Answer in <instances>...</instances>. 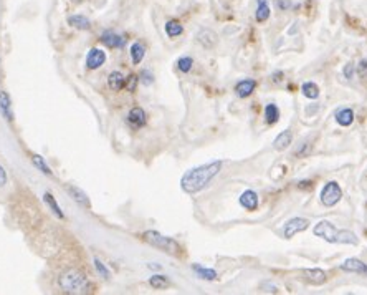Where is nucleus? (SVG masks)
<instances>
[{"label": "nucleus", "instance_id": "1", "mask_svg": "<svg viewBox=\"0 0 367 295\" xmlns=\"http://www.w3.org/2000/svg\"><path fill=\"white\" fill-rule=\"evenodd\" d=\"M220 170H222V161H212L209 164L192 168V170H189L182 176V179H180V188L187 194L199 192L204 188L209 186L212 179L220 172Z\"/></svg>", "mask_w": 367, "mask_h": 295}, {"label": "nucleus", "instance_id": "2", "mask_svg": "<svg viewBox=\"0 0 367 295\" xmlns=\"http://www.w3.org/2000/svg\"><path fill=\"white\" fill-rule=\"evenodd\" d=\"M313 234L316 237H321V239H324L326 242H331V244H349V246L359 244L358 236L354 232L336 229L329 220H321V222H318L315 226V229H313Z\"/></svg>", "mask_w": 367, "mask_h": 295}, {"label": "nucleus", "instance_id": "3", "mask_svg": "<svg viewBox=\"0 0 367 295\" xmlns=\"http://www.w3.org/2000/svg\"><path fill=\"white\" fill-rule=\"evenodd\" d=\"M142 239H144L147 244H151L152 247H157V249L167 252V254L177 256L180 252V246L172 239V237L162 236L161 232H157V230H147V232L142 234Z\"/></svg>", "mask_w": 367, "mask_h": 295}, {"label": "nucleus", "instance_id": "4", "mask_svg": "<svg viewBox=\"0 0 367 295\" xmlns=\"http://www.w3.org/2000/svg\"><path fill=\"white\" fill-rule=\"evenodd\" d=\"M58 284H60L61 290H65L68 294H76L79 290H83L84 286H86V277H84V274L76 270V268H70V270H66L60 277Z\"/></svg>", "mask_w": 367, "mask_h": 295}, {"label": "nucleus", "instance_id": "5", "mask_svg": "<svg viewBox=\"0 0 367 295\" xmlns=\"http://www.w3.org/2000/svg\"><path fill=\"white\" fill-rule=\"evenodd\" d=\"M341 198H343V191H341V188H339V184L336 181L328 182L326 186L323 188V191H321V202L326 208L336 206V204L341 201Z\"/></svg>", "mask_w": 367, "mask_h": 295}, {"label": "nucleus", "instance_id": "6", "mask_svg": "<svg viewBox=\"0 0 367 295\" xmlns=\"http://www.w3.org/2000/svg\"><path fill=\"white\" fill-rule=\"evenodd\" d=\"M310 228V220L305 218H293L290 219L288 222H285L283 226V232L286 239H291L293 236H296L298 232H303Z\"/></svg>", "mask_w": 367, "mask_h": 295}, {"label": "nucleus", "instance_id": "7", "mask_svg": "<svg viewBox=\"0 0 367 295\" xmlns=\"http://www.w3.org/2000/svg\"><path fill=\"white\" fill-rule=\"evenodd\" d=\"M106 62V54L101 48H91L88 52L86 56V66L89 70H96V68L103 66Z\"/></svg>", "mask_w": 367, "mask_h": 295}, {"label": "nucleus", "instance_id": "8", "mask_svg": "<svg viewBox=\"0 0 367 295\" xmlns=\"http://www.w3.org/2000/svg\"><path fill=\"white\" fill-rule=\"evenodd\" d=\"M341 270L344 272H353V274H363V276H367V264H364L363 260L359 259H351L344 260V264H341Z\"/></svg>", "mask_w": 367, "mask_h": 295}, {"label": "nucleus", "instance_id": "9", "mask_svg": "<svg viewBox=\"0 0 367 295\" xmlns=\"http://www.w3.org/2000/svg\"><path fill=\"white\" fill-rule=\"evenodd\" d=\"M101 42H103L106 46H109V48H121V46L126 44V38H122L121 35L114 34L113 30H108L101 35Z\"/></svg>", "mask_w": 367, "mask_h": 295}, {"label": "nucleus", "instance_id": "10", "mask_svg": "<svg viewBox=\"0 0 367 295\" xmlns=\"http://www.w3.org/2000/svg\"><path fill=\"white\" fill-rule=\"evenodd\" d=\"M127 121H129V124L132 128H142V126L146 124V113L142 108H132L129 114H127Z\"/></svg>", "mask_w": 367, "mask_h": 295}, {"label": "nucleus", "instance_id": "11", "mask_svg": "<svg viewBox=\"0 0 367 295\" xmlns=\"http://www.w3.org/2000/svg\"><path fill=\"white\" fill-rule=\"evenodd\" d=\"M240 204L247 210H255V209L258 208V194L255 192V191H252V189H248V191L242 192Z\"/></svg>", "mask_w": 367, "mask_h": 295}, {"label": "nucleus", "instance_id": "12", "mask_svg": "<svg viewBox=\"0 0 367 295\" xmlns=\"http://www.w3.org/2000/svg\"><path fill=\"white\" fill-rule=\"evenodd\" d=\"M303 274H305L306 280L315 284V286H321L326 282V272L321 268H306V270H303Z\"/></svg>", "mask_w": 367, "mask_h": 295}, {"label": "nucleus", "instance_id": "13", "mask_svg": "<svg viewBox=\"0 0 367 295\" xmlns=\"http://www.w3.org/2000/svg\"><path fill=\"white\" fill-rule=\"evenodd\" d=\"M255 88H257V82L255 80H242L235 85V93L240 98H247L255 92Z\"/></svg>", "mask_w": 367, "mask_h": 295}, {"label": "nucleus", "instance_id": "14", "mask_svg": "<svg viewBox=\"0 0 367 295\" xmlns=\"http://www.w3.org/2000/svg\"><path fill=\"white\" fill-rule=\"evenodd\" d=\"M291 141H293V134H291V131L290 130L283 131V133H280L278 136H276V140H275V143H273L275 144V150H278V151L286 150V148L291 144Z\"/></svg>", "mask_w": 367, "mask_h": 295}, {"label": "nucleus", "instance_id": "15", "mask_svg": "<svg viewBox=\"0 0 367 295\" xmlns=\"http://www.w3.org/2000/svg\"><path fill=\"white\" fill-rule=\"evenodd\" d=\"M108 85H109L111 90H114V92H119V90H122L126 86V78L122 76V73L113 72L108 76Z\"/></svg>", "mask_w": 367, "mask_h": 295}, {"label": "nucleus", "instance_id": "16", "mask_svg": "<svg viewBox=\"0 0 367 295\" xmlns=\"http://www.w3.org/2000/svg\"><path fill=\"white\" fill-rule=\"evenodd\" d=\"M336 121L341 126H351L354 121V112L351 108H343L336 113Z\"/></svg>", "mask_w": 367, "mask_h": 295}, {"label": "nucleus", "instance_id": "17", "mask_svg": "<svg viewBox=\"0 0 367 295\" xmlns=\"http://www.w3.org/2000/svg\"><path fill=\"white\" fill-rule=\"evenodd\" d=\"M10 96L5 92H0V113L3 114L5 120L7 121H12V112H10Z\"/></svg>", "mask_w": 367, "mask_h": 295}, {"label": "nucleus", "instance_id": "18", "mask_svg": "<svg viewBox=\"0 0 367 295\" xmlns=\"http://www.w3.org/2000/svg\"><path fill=\"white\" fill-rule=\"evenodd\" d=\"M192 270L199 276L200 278H204V280H215L217 278V272L214 268H205L199 264H192Z\"/></svg>", "mask_w": 367, "mask_h": 295}, {"label": "nucleus", "instance_id": "19", "mask_svg": "<svg viewBox=\"0 0 367 295\" xmlns=\"http://www.w3.org/2000/svg\"><path fill=\"white\" fill-rule=\"evenodd\" d=\"M144 55H146L144 45L139 44V42L132 44V46H131V58H132V63H134V65H139V63L142 62V58H144Z\"/></svg>", "mask_w": 367, "mask_h": 295}, {"label": "nucleus", "instance_id": "20", "mask_svg": "<svg viewBox=\"0 0 367 295\" xmlns=\"http://www.w3.org/2000/svg\"><path fill=\"white\" fill-rule=\"evenodd\" d=\"M265 118H267V123L268 124L278 123V120H280V108L276 106L275 103L267 104V108H265Z\"/></svg>", "mask_w": 367, "mask_h": 295}, {"label": "nucleus", "instance_id": "21", "mask_svg": "<svg viewBox=\"0 0 367 295\" xmlns=\"http://www.w3.org/2000/svg\"><path fill=\"white\" fill-rule=\"evenodd\" d=\"M301 92H303V94H305L306 98H310V100H316V98L319 96V86L316 85L315 82H306V83H303Z\"/></svg>", "mask_w": 367, "mask_h": 295}, {"label": "nucleus", "instance_id": "22", "mask_svg": "<svg viewBox=\"0 0 367 295\" xmlns=\"http://www.w3.org/2000/svg\"><path fill=\"white\" fill-rule=\"evenodd\" d=\"M257 20L258 22H267L270 17V5L268 0H258V8H257Z\"/></svg>", "mask_w": 367, "mask_h": 295}, {"label": "nucleus", "instance_id": "23", "mask_svg": "<svg viewBox=\"0 0 367 295\" xmlns=\"http://www.w3.org/2000/svg\"><path fill=\"white\" fill-rule=\"evenodd\" d=\"M68 192H70V194H71V198H73L76 202L81 204V206H86V208H89V199H88V196H86V194H84L83 191H79L78 188L68 186Z\"/></svg>", "mask_w": 367, "mask_h": 295}, {"label": "nucleus", "instance_id": "24", "mask_svg": "<svg viewBox=\"0 0 367 295\" xmlns=\"http://www.w3.org/2000/svg\"><path fill=\"white\" fill-rule=\"evenodd\" d=\"M68 22H70L71 27L79 28V30H86V28H89V25H91V24H89V20L84 17V15H73V17H70Z\"/></svg>", "mask_w": 367, "mask_h": 295}, {"label": "nucleus", "instance_id": "25", "mask_svg": "<svg viewBox=\"0 0 367 295\" xmlns=\"http://www.w3.org/2000/svg\"><path fill=\"white\" fill-rule=\"evenodd\" d=\"M199 42L207 48H212L215 45V34L210 30H202L199 34Z\"/></svg>", "mask_w": 367, "mask_h": 295}, {"label": "nucleus", "instance_id": "26", "mask_svg": "<svg viewBox=\"0 0 367 295\" xmlns=\"http://www.w3.org/2000/svg\"><path fill=\"white\" fill-rule=\"evenodd\" d=\"M182 32H184L182 25H180L177 20H169V22L166 24V34L171 36V38H174V36H179Z\"/></svg>", "mask_w": 367, "mask_h": 295}, {"label": "nucleus", "instance_id": "27", "mask_svg": "<svg viewBox=\"0 0 367 295\" xmlns=\"http://www.w3.org/2000/svg\"><path fill=\"white\" fill-rule=\"evenodd\" d=\"M43 199H45V202L48 204V206H50V208L53 209V212H55V214H56V216H58V218H60V219H63V212H61V208L58 206V202L55 201V198H53L50 192H45Z\"/></svg>", "mask_w": 367, "mask_h": 295}, {"label": "nucleus", "instance_id": "28", "mask_svg": "<svg viewBox=\"0 0 367 295\" xmlns=\"http://www.w3.org/2000/svg\"><path fill=\"white\" fill-rule=\"evenodd\" d=\"M149 284H151L154 288H159V290L169 287V280L164 276H152L151 278H149Z\"/></svg>", "mask_w": 367, "mask_h": 295}, {"label": "nucleus", "instance_id": "29", "mask_svg": "<svg viewBox=\"0 0 367 295\" xmlns=\"http://www.w3.org/2000/svg\"><path fill=\"white\" fill-rule=\"evenodd\" d=\"M192 65H194V60L189 58V56H182V58L177 60V68L182 73H189L192 70Z\"/></svg>", "mask_w": 367, "mask_h": 295}, {"label": "nucleus", "instance_id": "30", "mask_svg": "<svg viewBox=\"0 0 367 295\" xmlns=\"http://www.w3.org/2000/svg\"><path fill=\"white\" fill-rule=\"evenodd\" d=\"M31 161H33V164L36 166V168H38V170L40 171H43L45 172V174H50V168H48V164H46V162H45V160H43V158H41V156H31Z\"/></svg>", "mask_w": 367, "mask_h": 295}, {"label": "nucleus", "instance_id": "31", "mask_svg": "<svg viewBox=\"0 0 367 295\" xmlns=\"http://www.w3.org/2000/svg\"><path fill=\"white\" fill-rule=\"evenodd\" d=\"M94 267H96V270L101 277H109V270L104 267V264L99 259H94Z\"/></svg>", "mask_w": 367, "mask_h": 295}, {"label": "nucleus", "instance_id": "32", "mask_svg": "<svg viewBox=\"0 0 367 295\" xmlns=\"http://www.w3.org/2000/svg\"><path fill=\"white\" fill-rule=\"evenodd\" d=\"M137 80H139V78H137L136 75H131V76L126 80V86H127V90H129V92H134V90H136Z\"/></svg>", "mask_w": 367, "mask_h": 295}, {"label": "nucleus", "instance_id": "33", "mask_svg": "<svg viewBox=\"0 0 367 295\" xmlns=\"http://www.w3.org/2000/svg\"><path fill=\"white\" fill-rule=\"evenodd\" d=\"M353 75H354V65L353 63H348V65L344 66V76L348 78V80H351Z\"/></svg>", "mask_w": 367, "mask_h": 295}, {"label": "nucleus", "instance_id": "34", "mask_svg": "<svg viewBox=\"0 0 367 295\" xmlns=\"http://www.w3.org/2000/svg\"><path fill=\"white\" fill-rule=\"evenodd\" d=\"M142 78H141V82L144 83V85H151V83L154 82V78H152V75L149 72H142V75H141Z\"/></svg>", "mask_w": 367, "mask_h": 295}, {"label": "nucleus", "instance_id": "35", "mask_svg": "<svg viewBox=\"0 0 367 295\" xmlns=\"http://www.w3.org/2000/svg\"><path fill=\"white\" fill-rule=\"evenodd\" d=\"M276 5H278L280 10H288L291 7V2L290 0H276Z\"/></svg>", "mask_w": 367, "mask_h": 295}, {"label": "nucleus", "instance_id": "36", "mask_svg": "<svg viewBox=\"0 0 367 295\" xmlns=\"http://www.w3.org/2000/svg\"><path fill=\"white\" fill-rule=\"evenodd\" d=\"M5 182H7V172H5L3 168L0 166V188H2Z\"/></svg>", "mask_w": 367, "mask_h": 295}, {"label": "nucleus", "instance_id": "37", "mask_svg": "<svg viewBox=\"0 0 367 295\" xmlns=\"http://www.w3.org/2000/svg\"><path fill=\"white\" fill-rule=\"evenodd\" d=\"M359 72H361V75H367V60H363V62H361Z\"/></svg>", "mask_w": 367, "mask_h": 295}]
</instances>
